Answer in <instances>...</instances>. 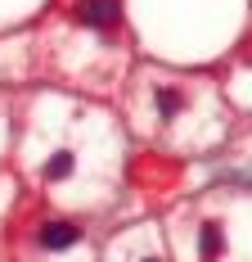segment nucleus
Returning a JSON list of instances; mask_svg holds the SVG:
<instances>
[{"mask_svg": "<svg viewBox=\"0 0 252 262\" xmlns=\"http://www.w3.org/2000/svg\"><path fill=\"white\" fill-rule=\"evenodd\" d=\"M153 104H158L162 118H176L180 108H185V95H180L176 86H158V91H153Z\"/></svg>", "mask_w": 252, "mask_h": 262, "instance_id": "20e7f679", "label": "nucleus"}, {"mask_svg": "<svg viewBox=\"0 0 252 262\" xmlns=\"http://www.w3.org/2000/svg\"><path fill=\"white\" fill-rule=\"evenodd\" d=\"M77 23L95 27V32H113L122 23V9H117V0H81L77 5Z\"/></svg>", "mask_w": 252, "mask_h": 262, "instance_id": "f257e3e1", "label": "nucleus"}, {"mask_svg": "<svg viewBox=\"0 0 252 262\" xmlns=\"http://www.w3.org/2000/svg\"><path fill=\"white\" fill-rule=\"evenodd\" d=\"M72 167H77V154H72V149H59V154L45 158L41 177H45V181H68V177H72Z\"/></svg>", "mask_w": 252, "mask_h": 262, "instance_id": "7ed1b4c3", "label": "nucleus"}, {"mask_svg": "<svg viewBox=\"0 0 252 262\" xmlns=\"http://www.w3.org/2000/svg\"><path fill=\"white\" fill-rule=\"evenodd\" d=\"M144 262H158V258H144Z\"/></svg>", "mask_w": 252, "mask_h": 262, "instance_id": "423d86ee", "label": "nucleus"}, {"mask_svg": "<svg viewBox=\"0 0 252 262\" xmlns=\"http://www.w3.org/2000/svg\"><path fill=\"white\" fill-rule=\"evenodd\" d=\"M221 249H225V231H221V222H203V258L212 262Z\"/></svg>", "mask_w": 252, "mask_h": 262, "instance_id": "39448f33", "label": "nucleus"}, {"mask_svg": "<svg viewBox=\"0 0 252 262\" xmlns=\"http://www.w3.org/2000/svg\"><path fill=\"white\" fill-rule=\"evenodd\" d=\"M36 239H41L45 253H63V249H72L77 239H81V226H77V222H45Z\"/></svg>", "mask_w": 252, "mask_h": 262, "instance_id": "f03ea898", "label": "nucleus"}]
</instances>
